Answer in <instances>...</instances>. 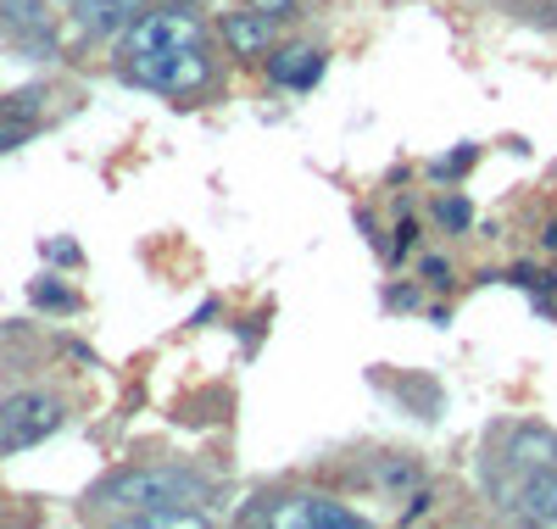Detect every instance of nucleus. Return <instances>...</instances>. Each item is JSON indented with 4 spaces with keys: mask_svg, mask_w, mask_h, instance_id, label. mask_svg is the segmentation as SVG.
Returning <instances> with one entry per match:
<instances>
[{
    "mask_svg": "<svg viewBox=\"0 0 557 529\" xmlns=\"http://www.w3.org/2000/svg\"><path fill=\"white\" fill-rule=\"evenodd\" d=\"M223 45H228L240 62L268 57V51H273V17H262V12H228V17H223Z\"/></svg>",
    "mask_w": 557,
    "mask_h": 529,
    "instance_id": "obj_6",
    "label": "nucleus"
},
{
    "mask_svg": "<svg viewBox=\"0 0 557 529\" xmlns=\"http://www.w3.org/2000/svg\"><path fill=\"white\" fill-rule=\"evenodd\" d=\"M0 23L17 34H39L51 23V0H0Z\"/></svg>",
    "mask_w": 557,
    "mask_h": 529,
    "instance_id": "obj_9",
    "label": "nucleus"
},
{
    "mask_svg": "<svg viewBox=\"0 0 557 529\" xmlns=\"http://www.w3.org/2000/svg\"><path fill=\"white\" fill-rule=\"evenodd\" d=\"M323 62H330V57H323L318 45H285V51L268 62V73H273L278 89H312L323 78Z\"/></svg>",
    "mask_w": 557,
    "mask_h": 529,
    "instance_id": "obj_7",
    "label": "nucleus"
},
{
    "mask_svg": "<svg viewBox=\"0 0 557 529\" xmlns=\"http://www.w3.org/2000/svg\"><path fill=\"white\" fill-rule=\"evenodd\" d=\"M28 134H34V123H28V118H7V123H0V151H17Z\"/></svg>",
    "mask_w": 557,
    "mask_h": 529,
    "instance_id": "obj_14",
    "label": "nucleus"
},
{
    "mask_svg": "<svg viewBox=\"0 0 557 529\" xmlns=\"http://www.w3.org/2000/svg\"><path fill=\"white\" fill-rule=\"evenodd\" d=\"M34 112H39V89H23V95H7V101H0V118H28L34 123Z\"/></svg>",
    "mask_w": 557,
    "mask_h": 529,
    "instance_id": "obj_12",
    "label": "nucleus"
},
{
    "mask_svg": "<svg viewBox=\"0 0 557 529\" xmlns=\"http://www.w3.org/2000/svg\"><path fill=\"white\" fill-rule=\"evenodd\" d=\"M424 513H430V496H424V491H418V496H412V507H407V513H401V518H407V524H412V518H424Z\"/></svg>",
    "mask_w": 557,
    "mask_h": 529,
    "instance_id": "obj_16",
    "label": "nucleus"
},
{
    "mask_svg": "<svg viewBox=\"0 0 557 529\" xmlns=\"http://www.w3.org/2000/svg\"><path fill=\"white\" fill-rule=\"evenodd\" d=\"M507 468H557V435L546 423H519L507 435Z\"/></svg>",
    "mask_w": 557,
    "mask_h": 529,
    "instance_id": "obj_8",
    "label": "nucleus"
},
{
    "mask_svg": "<svg viewBox=\"0 0 557 529\" xmlns=\"http://www.w3.org/2000/svg\"><path fill=\"white\" fill-rule=\"evenodd\" d=\"M273 529H362V518L335 502V496H318V491H301V496H285L273 513H268Z\"/></svg>",
    "mask_w": 557,
    "mask_h": 529,
    "instance_id": "obj_4",
    "label": "nucleus"
},
{
    "mask_svg": "<svg viewBox=\"0 0 557 529\" xmlns=\"http://www.w3.org/2000/svg\"><path fill=\"white\" fill-rule=\"evenodd\" d=\"M34 302H39V307H62V312H73V307H78V302L62 291V284H51V279H39V284H34Z\"/></svg>",
    "mask_w": 557,
    "mask_h": 529,
    "instance_id": "obj_13",
    "label": "nucleus"
},
{
    "mask_svg": "<svg viewBox=\"0 0 557 529\" xmlns=\"http://www.w3.org/2000/svg\"><path fill=\"white\" fill-rule=\"evenodd\" d=\"M62 402L45 396V391H17L0 402V457H17L28 446H39L45 435H57L62 429Z\"/></svg>",
    "mask_w": 557,
    "mask_h": 529,
    "instance_id": "obj_2",
    "label": "nucleus"
},
{
    "mask_svg": "<svg viewBox=\"0 0 557 529\" xmlns=\"http://www.w3.org/2000/svg\"><path fill=\"white\" fill-rule=\"evenodd\" d=\"M380 485H418V463H412V457L380 463Z\"/></svg>",
    "mask_w": 557,
    "mask_h": 529,
    "instance_id": "obj_11",
    "label": "nucleus"
},
{
    "mask_svg": "<svg viewBox=\"0 0 557 529\" xmlns=\"http://www.w3.org/2000/svg\"><path fill=\"white\" fill-rule=\"evenodd\" d=\"M212 496V479L196 473V468H178V463H151V468H123L112 479H101L89 507L96 513H112L123 524H139L146 513H162V507H201Z\"/></svg>",
    "mask_w": 557,
    "mask_h": 529,
    "instance_id": "obj_1",
    "label": "nucleus"
},
{
    "mask_svg": "<svg viewBox=\"0 0 557 529\" xmlns=\"http://www.w3.org/2000/svg\"><path fill=\"white\" fill-rule=\"evenodd\" d=\"M251 12H262V17H273V23H285V17H296V7L301 0H246Z\"/></svg>",
    "mask_w": 557,
    "mask_h": 529,
    "instance_id": "obj_15",
    "label": "nucleus"
},
{
    "mask_svg": "<svg viewBox=\"0 0 557 529\" xmlns=\"http://www.w3.org/2000/svg\"><path fill=\"white\" fill-rule=\"evenodd\" d=\"M67 12H73L78 34L107 39V34H123L139 12H146V0H67Z\"/></svg>",
    "mask_w": 557,
    "mask_h": 529,
    "instance_id": "obj_5",
    "label": "nucleus"
},
{
    "mask_svg": "<svg viewBox=\"0 0 557 529\" xmlns=\"http://www.w3.org/2000/svg\"><path fill=\"white\" fill-rule=\"evenodd\" d=\"M491 496L519 524H557V468H507V485Z\"/></svg>",
    "mask_w": 557,
    "mask_h": 529,
    "instance_id": "obj_3",
    "label": "nucleus"
},
{
    "mask_svg": "<svg viewBox=\"0 0 557 529\" xmlns=\"http://www.w3.org/2000/svg\"><path fill=\"white\" fill-rule=\"evenodd\" d=\"M435 212H441V223H446V229H469V223H474V207L462 201V196H441V201H435Z\"/></svg>",
    "mask_w": 557,
    "mask_h": 529,
    "instance_id": "obj_10",
    "label": "nucleus"
}]
</instances>
